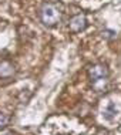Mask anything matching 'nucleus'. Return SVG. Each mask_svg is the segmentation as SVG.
I'll return each instance as SVG.
<instances>
[{
	"label": "nucleus",
	"instance_id": "nucleus-5",
	"mask_svg": "<svg viewBox=\"0 0 121 135\" xmlns=\"http://www.w3.org/2000/svg\"><path fill=\"white\" fill-rule=\"evenodd\" d=\"M14 73V68L13 65L7 61H2L0 63V77H9Z\"/></svg>",
	"mask_w": 121,
	"mask_h": 135
},
{
	"label": "nucleus",
	"instance_id": "nucleus-2",
	"mask_svg": "<svg viewBox=\"0 0 121 135\" xmlns=\"http://www.w3.org/2000/svg\"><path fill=\"white\" fill-rule=\"evenodd\" d=\"M89 75H90L93 87L97 91H100L105 85V83H107L110 73L105 64H94L89 68Z\"/></svg>",
	"mask_w": 121,
	"mask_h": 135
},
{
	"label": "nucleus",
	"instance_id": "nucleus-1",
	"mask_svg": "<svg viewBox=\"0 0 121 135\" xmlns=\"http://www.w3.org/2000/svg\"><path fill=\"white\" fill-rule=\"evenodd\" d=\"M41 23L47 27H53L61 20V10L54 3H43L39 10Z\"/></svg>",
	"mask_w": 121,
	"mask_h": 135
},
{
	"label": "nucleus",
	"instance_id": "nucleus-7",
	"mask_svg": "<svg viewBox=\"0 0 121 135\" xmlns=\"http://www.w3.org/2000/svg\"><path fill=\"white\" fill-rule=\"evenodd\" d=\"M4 135H13V134H4Z\"/></svg>",
	"mask_w": 121,
	"mask_h": 135
},
{
	"label": "nucleus",
	"instance_id": "nucleus-4",
	"mask_svg": "<svg viewBox=\"0 0 121 135\" xmlns=\"http://www.w3.org/2000/svg\"><path fill=\"white\" fill-rule=\"evenodd\" d=\"M117 114H118V111H117L114 103H108V105L104 108V111H103V117H104V119H107V121H113L117 117Z\"/></svg>",
	"mask_w": 121,
	"mask_h": 135
},
{
	"label": "nucleus",
	"instance_id": "nucleus-3",
	"mask_svg": "<svg viewBox=\"0 0 121 135\" xmlns=\"http://www.w3.org/2000/svg\"><path fill=\"white\" fill-rule=\"evenodd\" d=\"M68 27L73 33H80L87 27V19L84 14H76L68 21Z\"/></svg>",
	"mask_w": 121,
	"mask_h": 135
},
{
	"label": "nucleus",
	"instance_id": "nucleus-6",
	"mask_svg": "<svg viewBox=\"0 0 121 135\" xmlns=\"http://www.w3.org/2000/svg\"><path fill=\"white\" fill-rule=\"evenodd\" d=\"M7 124H9V115H6V114H3V112H0V128L6 127Z\"/></svg>",
	"mask_w": 121,
	"mask_h": 135
}]
</instances>
